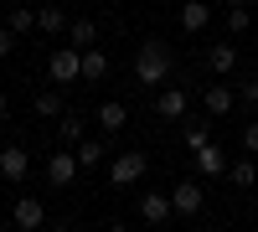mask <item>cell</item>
<instances>
[{
    "label": "cell",
    "mask_w": 258,
    "mask_h": 232,
    "mask_svg": "<svg viewBox=\"0 0 258 232\" xmlns=\"http://www.w3.org/2000/svg\"><path fill=\"white\" fill-rule=\"evenodd\" d=\"M207 21H212V11L202 6V0H186V6H181V26H186V31H202Z\"/></svg>",
    "instance_id": "cell-17"
},
{
    "label": "cell",
    "mask_w": 258,
    "mask_h": 232,
    "mask_svg": "<svg viewBox=\"0 0 258 232\" xmlns=\"http://www.w3.org/2000/svg\"><path fill=\"white\" fill-rule=\"evenodd\" d=\"M73 150H78V165H83V171H93V165L103 160V139H83V144H73Z\"/></svg>",
    "instance_id": "cell-19"
},
{
    "label": "cell",
    "mask_w": 258,
    "mask_h": 232,
    "mask_svg": "<svg viewBox=\"0 0 258 232\" xmlns=\"http://www.w3.org/2000/svg\"><path fill=\"white\" fill-rule=\"evenodd\" d=\"M47 72H52V83H57V88L78 83V78H83V52L73 47V41H68V47H57V52H52V62H47Z\"/></svg>",
    "instance_id": "cell-2"
},
{
    "label": "cell",
    "mask_w": 258,
    "mask_h": 232,
    "mask_svg": "<svg viewBox=\"0 0 258 232\" xmlns=\"http://www.w3.org/2000/svg\"><path fill=\"white\" fill-rule=\"evenodd\" d=\"M68 26H73V21H62V11H52V6H47V11H36V31H47V36H62Z\"/></svg>",
    "instance_id": "cell-18"
},
{
    "label": "cell",
    "mask_w": 258,
    "mask_h": 232,
    "mask_svg": "<svg viewBox=\"0 0 258 232\" xmlns=\"http://www.w3.org/2000/svg\"><path fill=\"white\" fill-rule=\"evenodd\" d=\"M93 114H98V129H103V134H119L124 124H129V109H124V103H103V109H93Z\"/></svg>",
    "instance_id": "cell-13"
},
{
    "label": "cell",
    "mask_w": 258,
    "mask_h": 232,
    "mask_svg": "<svg viewBox=\"0 0 258 232\" xmlns=\"http://www.w3.org/2000/svg\"><path fill=\"white\" fill-rule=\"evenodd\" d=\"M202 103H207V114H212V119H227L232 109H238V98H232V88H222V83H212V88L202 93Z\"/></svg>",
    "instance_id": "cell-10"
},
{
    "label": "cell",
    "mask_w": 258,
    "mask_h": 232,
    "mask_svg": "<svg viewBox=\"0 0 258 232\" xmlns=\"http://www.w3.org/2000/svg\"><path fill=\"white\" fill-rule=\"evenodd\" d=\"M150 171V160H145V150H124L119 160H114V171H109V181L114 186H129V181H140Z\"/></svg>",
    "instance_id": "cell-4"
},
{
    "label": "cell",
    "mask_w": 258,
    "mask_h": 232,
    "mask_svg": "<svg viewBox=\"0 0 258 232\" xmlns=\"http://www.w3.org/2000/svg\"><path fill=\"white\" fill-rule=\"evenodd\" d=\"M170 212H176V206H170V196H160V191H145V196H140V217H145L150 227L170 222Z\"/></svg>",
    "instance_id": "cell-7"
},
{
    "label": "cell",
    "mask_w": 258,
    "mask_h": 232,
    "mask_svg": "<svg viewBox=\"0 0 258 232\" xmlns=\"http://www.w3.org/2000/svg\"><path fill=\"white\" fill-rule=\"evenodd\" d=\"M170 206H176L181 217H197L202 206H207V191H202L197 181H181V186H170Z\"/></svg>",
    "instance_id": "cell-5"
},
{
    "label": "cell",
    "mask_w": 258,
    "mask_h": 232,
    "mask_svg": "<svg viewBox=\"0 0 258 232\" xmlns=\"http://www.w3.org/2000/svg\"><path fill=\"white\" fill-rule=\"evenodd\" d=\"M238 98H243V103H258V78H243V83H238Z\"/></svg>",
    "instance_id": "cell-26"
},
{
    "label": "cell",
    "mask_w": 258,
    "mask_h": 232,
    "mask_svg": "<svg viewBox=\"0 0 258 232\" xmlns=\"http://www.w3.org/2000/svg\"><path fill=\"white\" fill-rule=\"evenodd\" d=\"M78 171H83V165H78V150H73V144L52 150V160H47V181H52V186H62V191H68V186L78 181Z\"/></svg>",
    "instance_id": "cell-3"
},
{
    "label": "cell",
    "mask_w": 258,
    "mask_h": 232,
    "mask_svg": "<svg viewBox=\"0 0 258 232\" xmlns=\"http://www.w3.org/2000/svg\"><path fill=\"white\" fill-rule=\"evenodd\" d=\"M68 41H73L78 52H88V47H98V26H93V21H73V26H68Z\"/></svg>",
    "instance_id": "cell-16"
},
{
    "label": "cell",
    "mask_w": 258,
    "mask_h": 232,
    "mask_svg": "<svg viewBox=\"0 0 258 232\" xmlns=\"http://www.w3.org/2000/svg\"><path fill=\"white\" fill-rule=\"evenodd\" d=\"M62 109H68V103H62V93H57V88L36 93V103H31V114H36V119H62Z\"/></svg>",
    "instance_id": "cell-15"
},
{
    "label": "cell",
    "mask_w": 258,
    "mask_h": 232,
    "mask_svg": "<svg viewBox=\"0 0 258 232\" xmlns=\"http://www.w3.org/2000/svg\"><path fill=\"white\" fill-rule=\"evenodd\" d=\"M0 124H6V93H0Z\"/></svg>",
    "instance_id": "cell-28"
},
{
    "label": "cell",
    "mask_w": 258,
    "mask_h": 232,
    "mask_svg": "<svg viewBox=\"0 0 258 232\" xmlns=\"http://www.w3.org/2000/svg\"><path fill=\"white\" fill-rule=\"evenodd\" d=\"M243 150H248V155H258V119L243 129Z\"/></svg>",
    "instance_id": "cell-27"
},
{
    "label": "cell",
    "mask_w": 258,
    "mask_h": 232,
    "mask_svg": "<svg viewBox=\"0 0 258 232\" xmlns=\"http://www.w3.org/2000/svg\"><path fill=\"white\" fill-rule=\"evenodd\" d=\"M248 26H253V16H248V6H232V11H227V31L238 36V31H248Z\"/></svg>",
    "instance_id": "cell-22"
},
{
    "label": "cell",
    "mask_w": 258,
    "mask_h": 232,
    "mask_svg": "<svg viewBox=\"0 0 258 232\" xmlns=\"http://www.w3.org/2000/svg\"><path fill=\"white\" fill-rule=\"evenodd\" d=\"M26 171H31V155L21 150V144L0 150V176H6V181H26Z\"/></svg>",
    "instance_id": "cell-9"
},
{
    "label": "cell",
    "mask_w": 258,
    "mask_h": 232,
    "mask_svg": "<svg viewBox=\"0 0 258 232\" xmlns=\"http://www.w3.org/2000/svg\"><path fill=\"white\" fill-rule=\"evenodd\" d=\"M11 222H16L21 232H36L41 222H47V206H41V196H21V201L11 206Z\"/></svg>",
    "instance_id": "cell-6"
},
{
    "label": "cell",
    "mask_w": 258,
    "mask_h": 232,
    "mask_svg": "<svg viewBox=\"0 0 258 232\" xmlns=\"http://www.w3.org/2000/svg\"><path fill=\"white\" fill-rule=\"evenodd\" d=\"M170 72H176V57H170L165 41H145V47L135 52V78H140V88H160Z\"/></svg>",
    "instance_id": "cell-1"
},
{
    "label": "cell",
    "mask_w": 258,
    "mask_h": 232,
    "mask_svg": "<svg viewBox=\"0 0 258 232\" xmlns=\"http://www.w3.org/2000/svg\"><path fill=\"white\" fill-rule=\"evenodd\" d=\"M207 139H212V134H207V124H186V150H191V155H197Z\"/></svg>",
    "instance_id": "cell-23"
},
{
    "label": "cell",
    "mask_w": 258,
    "mask_h": 232,
    "mask_svg": "<svg viewBox=\"0 0 258 232\" xmlns=\"http://www.w3.org/2000/svg\"><path fill=\"white\" fill-rule=\"evenodd\" d=\"M253 206H258V196H253Z\"/></svg>",
    "instance_id": "cell-30"
},
{
    "label": "cell",
    "mask_w": 258,
    "mask_h": 232,
    "mask_svg": "<svg viewBox=\"0 0 258 232\" xmlns=\"http://www.w3.org/2000/svg\"><path fill=\"white\" fill-rule=\"evenodd\" d=\"M16 36H21V31H16V26H11V21H6V26H0V62H6V57H11V47H16Z\"/></svg>",
    "instance_id": "cell-25"
},
{
    "label": "cell",
    "mask_w": 258,
    "mask_h": 232,
    "mask_svg": "<svg viewBox=\"0 0 258 232\" xmlns=\"http://www.w3.org/2000/svg\"><path fill=\"white\" fill-rule=\"evenodd\" d=\"M207 67L217 78H232V72H238V47H232V41H217V47L207 52Z\"/></svg>",
    "instance_id": "cell-8"
},
{
    "label": "cell",
    "mask_w": 258,
    "mask_h": 232,
    "mask_svg": "<svg viewBox=\"0 0 258 232\" xmlns=\"http://www.w3.org/2000/svg\"><path fill=\"white\" fill-rule=\"evenodd\" d=\"M103 78H109V57L98 47H88L83 52V83H103Z\"/></svg>",
    "instance_id": "cell-14"
},
{
    "label": "cell",
    "mask_w": 258,
    "mask_h": 232,
    "mask_svg": "<svg viewBox=\"0 0 258 232\" xmlns=\"http://www.w3.org/2000/svg\"><path fill=\"white\" fill-rule=\"evenodd\" d=\"M227 6H248V0H227Z\"/></svg>",
    "instance_id": "cell-29"
},
{
    "label": "cell",
    "mask_w": 258,
    "mask_h": 232,
    "mask_svg": "<svg viewBox=\"0 0 258 232\" xmlns=\"http://www.w3.org/2000/svg\"><path fill=\"white\" fill-rule=\"evenodd\" d=\"M227 181H232V186H253V181H258L253 160H238V165H227Z\"/></svg>",
    "instance_id": "cell-20"
},
{
    "label": "cell",
    "mask_w": 258,
    "mask_h": 232,
    "mask_svg": "<svg viewBox=\"0 0 258 232\" xmlns=\"http://www.w3.org/2000/svg\"><path fill=\"white\" fill-rule=\"evenodd\" d=\"M62 144H83V119L78 114H62Z\"/></svg>",
    "instance_id": "cell-21"
},
{
    "label": "cell",
    "mask_w": 258,
    "mask_h": 232,
    "mask_svg": "<svg viewBox=\"0 0 258 232\" xmlns=\"http://www.w3.org/2000/svg\"><path fill=\"white\" fill-rule=\"evenodd\" d=\"M6 21H11L16 31H36V11H11Z\"/></svg>",
    "instance_id": "cell-24"
},
{
    "label": "cell",
    "mask_w": 258,
    "mask_h": 232,
    "mask_svg": "<svg viewBox=\"0 0 258 232\" xmlns=\"http://www.w3.org/2000/svg\"><path fill=\"white\" fill-rule=\"evenodd\" d=\"M197 165H202V176H227V155H222V144H202L197 150Z\"/></svg>",
    "instance_id": "cell-12"
},
{
    "label": "cell",
    "mask_w": 258,
    "mask_h": 232,
    "mask_svg": "<svg viewBox=\"0 0 258 232\" xmlns=\"http://www.w3.org/2000/svg\"><path fill=\"white\" fill-rule=\"evenodd\" d=\"M155 114L160 119H186V88H181V83H170V88L155 98Z\"/></svg>",
    "instance_id": "cell-11"
}]
</instances>
